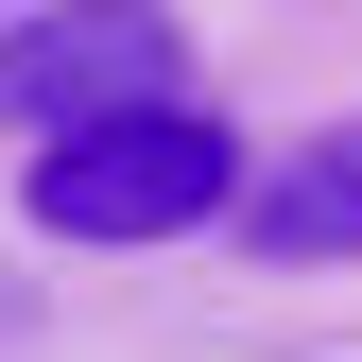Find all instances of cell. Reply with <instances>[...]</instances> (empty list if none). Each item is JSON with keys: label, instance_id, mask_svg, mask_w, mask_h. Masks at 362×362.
Returning <instances> with one entry per match:
<instances>
[{"label": "cell", "instance_id": "6da1fadb", "mask_svg": "<svg viewBox=\"0 0 362 362\" xmlns=\"http://www.w3.org/2000/svg\"><path fill=\"white\" fill-rule=\"evenodd\" d=\"M18 224L69 242V259H139V242H190V224H242V139L207 121V86L190 104H139L104 139L18 156Z\"/></svg>", "mask_w": 362, "mask_h": 362}, {"label": "cell", "instance_id": "7a4b0ae2", "mask_svg": "<svg viewBox=\"0 0 362 362\" xmlns=\"http://www.w3.org/2000/svg\"><path fill=\"white\" fill-rule=\"evenodd\" d=\"M139 104H190V35L173 18H0V121L35 156L52 139H104Z\"/></svg>", "mask_w": 362, "mask_h": 362}, {"label": "cell", "instance_id": "3957f363", "mask_svg": "<svg viewBox=\"0 0 362 362\" xmlns=\"http://www.w3.org/2000/svg\"><path fill=\"white\" fill-rule=\"evenodd\" d=\"M242 259L259 276H328V259H362V121H328L310 156L242 173Z\"/></svg>", "mask_w": 362, "mask_h": 362}]
</instances>
